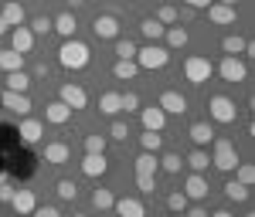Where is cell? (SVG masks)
<instances>
[{
    "label": "cell",
    "mask_w": 255,
    "mask_h": 217,
    "mask_svg": "<svg viewBox=\"0 0 255 217\" xmlns=\"http://www.w3.org/2000/svg\"><path fill=\"white\" fill-rule=\"evenodd\" d=\"M7 166H10V173L20 180H27L34 173V153H27V149H14L10 159H7Z\"/></svg>",
    "instance_id": "1"
},
{
    "label": "cell",
    "mask_w": 255,
    "mask_h": 217,
    "mask_svg": "<svg viewBox=\"0 0 255 217\" xmlns=\"http://www.w3.org/2000/svg\"><path fill=\"white\" fill-rule=\"evenodd\" d=\"M61 65L82 68V65H85V48H82V44H65V48H61Z\"/></svg>",
    "instance_id": "2"
},
{
    "label": "cell",
    "mask_w": 255,
    "mask_h": 217,
    "mask_svg": "<svg viewBox=\"0 0 255 217\" xmlns=\"http://www.w3.org/2000/svg\"><path fill=\"white\" fill-rule=\"evenodd\" d=\"M139 61H143L146 68H160V65H167V51H163V48H146Z\"/></svg>",
    "instance_id": "3"
},
{
    "label": "cell",
    "mask_w": 255,
    "mask_h": 217,
    "mask_svg": "<svg viewBox=\"0 0 255 217\" xmlns=\"http://www.w3.org/2000/svg\"><path fill=\"white\" fill-rule=\"evenodd\" d=\"M17 139L20 133L14 126H0V149H17Z\"/></svg>",
    "instance_id": "4"
},
{
    "label": "cell",
    "mask_w": 255,
    "mask_h": 217,
    "mask_svg": "<svg viewBox=\"0 0 255 217\" xmlns=\"http://www.w3.org/2000/svg\"><path fill=\"white\" fill-rule=\"evenodd\" d=\"M208 72H211V68H208V61H191V65H187V75H191V81H204L208 78Z\"/></svg>",
    "instance_id": "5"
},
{
    "label": "cell",
    "mask_w": 255,
    "mask_h": 217,
    "mask_svg": "<svg viewBox=\"0 0 255 217\" xmlns=\"http://www.w3.org/2000/svg\"><path fill=\"white\" fill-rule=\"evenodd\" d=\"M96 31L109 38V34H116V24H113V20H99V24H96Z\"/></svg>",
    "instance_id": "6"
},
{
    "label": "cell",
    "mask_w": 255,
    "mask_h": 217,
    "mask_svg": "<svg viewBox=\"0 0 255 217\" xmlns=\"http://www.w3.org/2000/svg\"><path fill=\"white\" fill-rule=\"evenodd\" d=\"M163 105H167L170 112H180V109H184V99H177V95H167V99H163Z\"/></svg>",
    "instance_id": "7"
},
{
    "label": "cell",
    "mask_w": 255,
    "mask_h": 217,
    "mask_svg": "<svg viewBox=\"0 0 255 217\" xmlns=\"http://www.w3.org/2000/svg\"><path fill=\"white\" fill-rule=\"evenodd\" d=\"M119 211H123V214H129V217H139V207H136V204H119Z\"/></svg>",
    "instance_id": "8"
},
{
    "label": "cell",
    "mask_w": 255,
    "mask_h": 217,
    "mask_svg": "<svg viewBox=\"0 0 255 217\" xmlns=\"http://www.w3.org/2000/svg\"><path fill=\"white\" fill-rule=\"evenodd\" d=\"M215 112H218V119H228L232 112H228V102H215Z\"/></svg>",
    "instance_id": "9"
},
{
    "label": "cell",
    "mask_w": 255,
    "mask_h": 217,
    "mask_svg": "<svg viewBox=\"0 0 255 217\" xmlns=\"http://www.w3.org/2000/svg\"><path fill=\"white\" fill-rule=\"evenodd\" d=\"M146 126H160V112H157V109L146 112Z\"/></svg>",
    "instance_id": "10"
},
{
    "label": "cell",
    "mask_w": 255,
    "mask_h": 217,
    "mask_svg": "<svg viewBox=\"0 0 255 217\" xmlns=\"http://www.w3.org/2000/svg\"><path fill=\"white\" fill-rule=\"evenodd\" d=\"M106 166H102V159H89V173H102Z\"/></svg>",
    "instance_id": "11"
},
{
    "label": "cell",
    "mask_w": 255,
    "mask_h": 217,
    "mask_svg": "<svg viewBox=\"0 0 255 217\" xmlns=\"http://www.w3.org/2000/svg\"><path fill=\"white\" fill-rule=\"evenodd\" d=\"M194 139H197V143H204V139H208V129H204V126H194Z\"/></svg>",
    "instance_id": "12"
},
{
    "label": "cell",
    "mask_w": 255,
    "mask_h": 217,
    "mask_svg": "<svg viewBox=\"0 0 255 217\" xmlns=\"http://www.w3.org/2000/svg\"><path fill=\"white\" fill-rule=\"evenodd\" d=\"M51 119H55V122H61V119H65V109H61V105H55V109H51Z\"/></svg>",
    "instance_id": "13"
},
{
    "label": "cell",
    "mask_w": 255,
    "mask_h": 217,
    "mask_svg": "<svg viewBox=\"0 0 255 217\" xmlns=\"http://www.w3.org/2000/svg\"><path fill=\"white\" fill-rule=\"evenodd\" d=\"M191 194H194V197H201V194H204V187H201V180H194V183H191Z\"/></svg>",
    "instance_id": "14"
},
{
    "label": "cell",
    "mask_w": 255,
    "mask_h": 217,
    "mask_svg": "<svg viewBox=\"0 0 255 217\" xmlns=\"http://www.w3.org/2000/svg\"><path fill=\"white\" fill-rule=\"evenodd\" d=\"M38 217H55V211H41V214Z\"/></svg>",
    "instance_id": "15"
},
{
    "label": "cell",
    "mask_w": 255,
    "mask_h": 217,
    "mask_svg": "<svg viewBox=\"0 0 255 217\" xmlns=\"http://www.w3.org/2000/svg\"><path fill=\"white\" fill-rule=\"evenodd\" d=\"M191 3H204V0H191Z\"/></svg>",
    "instance_id": "16"
},
{
    "label": "cell",
    "mask_w": 255,
    "mask_h": 217,
    "mask_svg": "<svg viewBox=\"0 0 255 217\" xmlns=\"http://www.w3.org/2000/svg\"><path fill=\"white\" fill-rule=\"evenodd\" d=\"M0 170H3V156H0Z\"/></svg>",
    "instance_id": "17"
},
{
    "label": "cell",
    "mask_w": 255,
    "mask_h": 217,
    "mask_svg": "<svg viewBox=\"0 0 255 217\" xmlns=\"http://www.w3.org/2000/svg\"><path fill=\"white\" fill-rule=\"evenodd\" d=\"M218 217H228V214H218Z\"/></svg>",
    "instance_id": "18"
},
{
    "label": "cell",
    "mask_w": 255,
    "mask_h": 217,
    "mask_svg": "<svg viewBox=\"0 0 255 217\" xmlns=\"http://www.w3.org/2000/svg\"><path fill=\"white\" fill-rule=\"evenodd\" d=\"M0 105H3V102H0Z\"/></svg>",
    "instance_id": "19"
}]
</instances>
